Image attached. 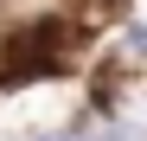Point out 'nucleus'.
Instances as JSON below:
<instances>
[]
</instances>
